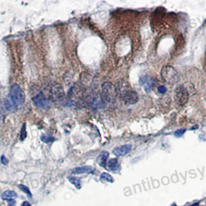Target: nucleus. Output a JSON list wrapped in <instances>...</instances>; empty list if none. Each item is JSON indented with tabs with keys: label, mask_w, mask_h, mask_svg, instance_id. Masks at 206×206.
Returning a JSON list of instances; mask_svg holds the SVG:
<instances>
[{
	"label": "nucleus",
	"mask_w": 206,
	"mask_h": 206,
	"mask_svg": "<svg viewBox=\"0 0 206 206\" xmlns=\"http://www.w3.org/2000/svg\"><path fill=\"white\" fill-rule=\"evenodd\" d=\"M1 162H2V164L5 165H6L9 163V160L4 155H2V157H1Z\"/></svg>",
	"instance_id": "b1692460"
},
{
	"label": "nucleus",
	"mask_w": 206,
	"mask_h": 206,
	"mask_svg": "<svg viewBox=\"0 0 206 206\" xmlns=\"http://www.w3.org/2000/svg\"><path fill=\"white\" fill-rule=\"evenodd\" d=\"M190 93L185 84L178 86L174 91V100L178 105L183 106L188 102Z\"/></svg>",
	"instance_id": "39448f33"
},
{
	"label": "nucleus",
	"mask_w": 206,
	"mask_h": 206,
	"mask_svg": "<svg viewBox=\"0 0 206 206\" xmlns=\"http://www.w3.org/2000/svg\"><path fill=\"white\" fill-rule=\"evenodd\" d=\"M158 91L161 94H165L167 92V88L165 86H159L158 87Z\"/></svg>",
	"instance_id": "4be33fe9"
},
{
	"label": "nucleus",
	"mask_w": 206,
	"mask_h": 206,
	"mask_svg": "<svg viewBox=\"0 0 206 206\" xmlns=\"http://www.w3.org/2000/svg\"><path fill=\"white\" fill-rule=\"evenodd\" d=\"M109 157V153L107 151H103L100 154L97 158V163L103 168H106L107 159Z\"/></svg>",
	"instance_id": "4468645a"
},
{
	"label": "nucleus",
	"mask_w": 206,
	"mask_h": 206,
	"mask_svg": "<svg viewBox=\"0 0 206 206\" xmlns=\"http://www.w3.org/2000/svg\"><path fill=\"white\" fill-rule=\"evenodd\" d=\"M68 99L72 104H82L84 101V91L83 86L75 84L68 92Z\"/></svg>",
	"instance_id": "f03ea898"
},
{
	"label": "nucleus",
	"mask_w": 206,
	"mask_h": 206,
	"mask_svg": "<svg viewBox=\"0 0 206 206\" xmlns=\"http://www.w3.org/2000/svg\"><path fill=\"white\" fill-rule=\"evenodd\" d=\"M172 206H176V205H175V204H174V205H172Z\"/></svg>",
	"instance_id": "bb28decb"
},
{
	"label": "nucleus",
	"mask_w": 206,
	"mask_h": 206,
	"mask_svg": "<svg viewBox=\"0 0 206 206\" xmlns=\"http://www.w3.org/2000/svg\"><path fill=\"white\" fill-rule=\"evenodd\" d=\"M100 179H102L104 181H108V182H111V183L113 182V181H114V179H113V178L111 176V174H108V173H105V172L100 174Z\"/></svg>",
	"instance_id": "a211bd4d"
},
{
	"label": "nucleus",
	"mask_w": 206,
	"mask_h": 206,
	"mask_svg": "<svg viewBox=\"0 0 206 206\" xmlns=\"http://www.w3.org/2000/svg\"><path fill=\"white\" fill-rule=\"evenodd\" d=\"M67 179H68L70 183L73 185L77 189H80L81 188V181H80L79 178H77L73 176H68L67 177Z\"/></svg>",
	"instance_id": "f3484780"
},
{
	"label": "nucleus",
	"mask_w": 206,
	"mask_h": 206,
	"mask_svg": "<svg viewBox=\"0 0 206 206\" xmlns=\"http://www.w3.org/2000/svg\"><path fill=\"white\" fill-rule=\"evenodd\" d=\"M40 139L43 142L46 143V144L52 143L55 140V138L53 136H48V135H45V134H43V135L40 137Z\"/></svg>",
	"instance_id": "6ab92c4d"
},
{
	"label": "nucleus",
	"mask_w": 206,
	"mask_h": 206,
	"mask_svg": "<svg viewBox=\"0 0 206 206\" xmlns=\"http://www.w3.org/2000/svg\"><path fill=\"white\" fill-rule=\"evenodd\" d=\"M17 197V193L16 191L12 190L5 191L1 194V198L2 200H6V201H11L13 200Z\"/></svg>",
	"instance_id": "2eb2a0df"
},
{
	"label": "nucleus",
	"mask_w": 206,
	"mask_h": 206,
	"mask_svg": "<svg viewBox=\"0 0 206 206\" xmlns=\"http://www.w3.org/2000/svg\"><path fill=\"white\" fill-rule=\"evenodd\" d=\"M198 205H199V203H195V204L192 205H191V206H198Z\"/></svg>",
	"instance_id": "a878e982"
},
{
	"label": "nucleus",
	"mask_w": 206,
	"mask_h": 206,
	"mask_svg": "<svg viewBox=\"0 0 206 206\" xmlns=\"http://www.w3.org/2000/svg\"><path fill=\"white\" fill-rule=\"evenodd\" d=\"M116 87L118 94H119L123 102L126 104H134L138 101V93L131 88V86L127 83L121 81Z\"/></svg>",
	"instance_id": "f257e3e1"
},
{
	"label": "nucleus",
	"mask_w": 206,
	"mask_h": 206,
	"mask_svg": "<svg viewBox=\"0 0 206 206\" xmlns=\"http://www.w3.org/2000/svg\"><path fill=\"white\" fill-rule=\"evenodd\" d=\"M102 93L103 98L106 102L113 104L115 103L117 96H118V91L113 84L110 82H105L102 84Z\"/></svg>",
	"instance_id": "7ed1b4c3"
},
{
	"label": "nucleus",
	"mask_w": 206,
	"mask_h": 206,
	"mask_svg": "<svg viewBox=\"0 0 206 206\" xmlns=\"http://www.w3.org/2000/svg\"><path fill=\"white\" fill-rule=\"evenodd\" d=\"M50 97L53 101L59 102L63 101L65 98V93L64 88L59 84H53L50 88Z\"/></svg>",
	"instance_id": "0eeeda50"
},
{
	"label": "nucleus",
	"mask_w": 206,
	"mask_h": 206,
	"mask_svg": "<svg viewBox=\"0 0 206 206\" xmlns=\"http://www.w3.org/2000/svg\"><path fill=\"white\" fill-rule=\"evenodd\" d=\"M9 98L17 106L25 102V94L18 84H13L10 88Z\"/></svg>",
	"instance_id": "423d86ee"
},
{
	"label": "nucleus",
	"mask_w": 206,
	"mask_h": 206,
	"mask_svg": "<svg viewBox=\"0 0 206 206\" xmlns=\"http://www.w3.org/2000/svg\"><path fill=\"white\" fill-rule=\"evenodd\" d=\"M19 188H20V190L23 191V192L26 193L29 197L30 198L32 197V193L30 192V189H29V188H28L27 186L24 185H19Z\"/></svg>",
	"instance_id": "412c9836"
},
{
	"label": "nucleus",
	"mask_w": 206,
	"mask_h": 206,
	"mask_svg": "<svg viewBox=\"0 0 206 206\" xmlns=\"http://www.w3.org/2000/svg\"><path fill=\"white\" fill-rule=\"evenodd\" d=\"M104 98L99 95H96L92 97L87 98L86 101H87V105H89L92 109H100L104 107Z\"/></svg>",
	"instance_id": "9d476101"
},
{
	"label": "nucleus",
	"mask_w": 206,
	"mask_h": 206,
	"mask_svg": "<svg viewBox=\"0 0 206 206\" xmlns=\"http://www.w3.org/2000/svg\"><path fill=\"white\" fill-rule=\"evenodd\" d=\"M131 147L132 146L131 144L121 145L113 149V154L116 156H125L131 151Z\"/></svg>",
	"instance_id": "9b49d317"
},
{
	"label": "nucleus",
	"mask_w": 206,
	"mask_h": 206,
	"mask_svg": "<svg viewBox=\"0 0 206 206\" xmlns=\"http://www.w3.org/2000/svg\"><path fill=\"white\" fill-rule=\"evenodd\" d=\"M22 206H32V205H30L28 202H24L23 204H22Z\"/></svg>",
	"instance_id": "393cba45"
},
{
	"label": "nucleus",
	"mask_w": 206,
	"mask_h": 206,
	"mask_svg": "<svg viewBox=\"0 0 206 206\" xmlns=\"http://www.w3.org/2000/svg\"><path fill=\"white\" fill-rule=\"evenodd\" d=\"M162 79L169 84H175L179 80V74L178 71L171 66H165L161 71Z\"/></svg>",
	"instance_id": "20e7f679"
},
{
	"label": "nucleus",
	"mask_w": 206,
	"mask_h": 206,
	"mask_svg": "<svg viewBox=\"0 0 206 206\" xmlns=\"http://www.w3.org/2000/svg\"><path fill=\"white\" fill-rule=\"evenodd\" d=\"M185 132V129L178 130V131H175V133H174V135H175L176 137H181L183 135Z\"/></svg>",
	"instance_id": "5701e85b"
},
{
	"label": "nucleus",
	"mask_w": 206,
	"mask_h": 206,
	"mask_svg": "<svg viewBox=\"0 0 206 206\" xmlns=\"http://www.w3.org/2000/svg\"><path fill=\"white\" fill-rule=\"evenodd\" d=\"M93 171H94L93 168H92L91 166H84V167H79V168H74L72 171V173L76 174H85V173L90 174V173H92Z\"/></svg>",
	"instance_id": "ddd939ff"
},
{
	"label": "nucleus",
	"mask_w": 206,
	"mask_h": 206,
	"mask_svg": "<svg viewBox=\"0 0 206 206\" xmlns=\"http://www.w3.org/2000/svg\"><path fill=\"white\" fill-rule=\"evenodd\" d=\"M107 167L109 170L112 171H117L120 169V165L119 161L117 158H111L110 161L107 162Z\"/></svg>",
	"instance_id": "dca6fc26"
},
{
	"label": "nucleus",
	"mask_w": 206,
	"mask_h": 206,
	"mask_svg": "<svg viewBox=\"0 0 206 206\" xmlns=\"http://www.w3.org/2000/svg\"><path fill=\"white\" fill-rule=\"evenodd\" d=\"M26 135H27V133H26V124L24 123L23 124V127H22V129H21L20 140H25L26 138Z\"/></svg>",
	"instance_id": "aec40b11"
},
{
	"label": "nucleus",
	"mask_w": 206,
	"mask_h": 206,
	"mask_svg": "<svg viewBox=\"0 0 206 206\" xmlns=\"http://www.w3.org/2000/svg\"><path fill=\"white\" fill-rule=\"evenodd\" d=\"M32 101H33V103H34L36 106H39V107H40V108H50V102H49V100L46 99L45 96L43 95V93H37L34 97L32 98Z\"/></svg>",
	"instance_id": "1a4fd4ad"
},
{
	"label": "nucleus",
	"mask_w": 206,
	"mask_h": 206,
	"mask_svg": "<svg viewBox=\"0 0 206 206\" xmlns=\"http://www.w3.org/2000/svg\"><path fill=\"white\" fill-rule=\"evenodd\" d=\"M2 105L3 107H5L6 110L10 112H16L17 110V105L14 104L9 98L3 99L2 101Z\"/></svg>",
	"instance_id": "f8f14e48"
},
{
	"label": "nucleus",
	"mask_w": 206,
	"mask_h": 206,
	"mask_svg": "<svg viewBox=\"0 0 206 206\" xmlns=\"http://www.w3.org/2000/svg\"><path fill=\"white\" fill-rule=\"evenodd\" d=\"M139 84L147 93H150L154 85V80L149 76L144 75L139 79Z\"/></svg>",
	"instance_id": "6e6552de"
}]
</instances>
